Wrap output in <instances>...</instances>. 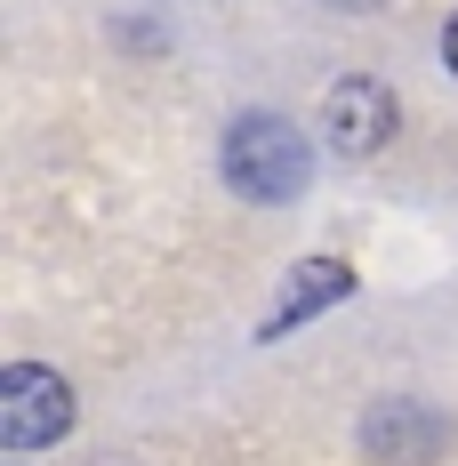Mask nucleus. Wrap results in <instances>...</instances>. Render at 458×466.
<instances>
[{
  "instance_id": "nucleus-1",
  "label": "nucleus",
  "mask_w": 458,
  "mask_h": 466,
  "mask_svg": "<svg viewBox=\"0 0 458 466\" xmlns=\"http://www.w3.org/2000/svg\"><path fill=\"white\" fill-rule=\"evenodd\" d=\"M226 186L241 193V201H298L306 193V177H314V153H306V137L281 121V113H241L226 129Z\"/></svg>"
},
{
  "instance_id": "nucleus-2",
  "label": "nucleus",
  "mask_w": 458,
  "mask_h": 466,
  "mask_svg": "<svg viewBox=\"0 0 458 466\" xmlns=\"http://www.w3.org/2000/svg\"><path fill=\"white\" fill-rule=\"evenodd\" d=\"M73 426V386L41 362H8L0 370V442L8 451H48Z\"/></svg>"
},
{
  "instance_id": "nucleus-3",
  "label": "nucleus",
  "mask_w": 458,
  "mask_h": 466,
  "mask_svg": "<svg viewBox=\"0 0 458 466\" xmlns=\"http://www.w3.org/2000/svg\"><path fill=\"white\" fill-rule=\"evenodd\" d=\"M321 137H330V153H346V161H370L378 145L394 137V89L370 81V73H346L338 89L321 96Z\"/></svg>"
},
{
  "instance_id": "nucleus-4",
  "label": "nucleus",
  "mask_w": 458,
  "mask_h": 466,
  "mask_svg": "<svg viewBox=\"0 0 458 466\" xmlns=\"http://www.w3.org/2000/svg\"><path fill=\"white\" fill-rule=\"evenodd\" d=\"M338 298H354V266H346V258H306V266H290V281H281V306L258 322V338H281V329L314 322V314H330Z\"/></svg>"
},
{
  "instance_id": "nucleus-5",
  "label": "nucleus",
  "mask_w": 458,
  "mask_h": 466,
  "mask_svg": "<svg viewBox=\"0 0 458 466\" xmlns=\"http://www.w3.org/2000/svg\"><path fill=\"white\" fill-rule=\"evenodd\" d=\"M443 65H451V73H458V16H451V25H443Z\"/></svg>"
}]
</instances>
